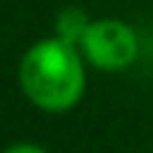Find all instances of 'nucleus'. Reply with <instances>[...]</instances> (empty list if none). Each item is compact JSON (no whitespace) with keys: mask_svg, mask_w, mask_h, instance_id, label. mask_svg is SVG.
Listing matches in <instances>:
<instances>
[{"mask_svg":"<svg viewBox=\"0 0 153 153\" xmlns=\"http://www.w3.org/2000/svg\"><path fill=\"white\" fill-rule=\"evenodd\" d=\"M19 86L30 105L67 113L86 94V59L78 46L51 35L35 40L19 62Z\"/></svg>","mask_w":153,"mask_h":153,"instance_id":"1","label":"nucleus"},{"mask_svg":"<svg viewBox=\"0 0 153 153\" xmlns=\"http://www.w3.org/2000/svg\"><path fill=\"white\" fill-rule=\"evenodd\" d=\"M3 153H48V151L40 148V145H35V143H13V145H8Z\"/></svg>","mask_w":153,"mask_h":153,"instance_id":"4","label":"nucleus"},{"mask_svg":"<svg viewBox=\"0 0 153 153\" xmlns=\"http://www.w3.org/2000/svg\"><path fill=\"white\" fill-rule=\"evenodd\" d=\"M89 24H91V19H89V13H86L83 8L67 5V8H62V11L56 13V19H54V35L81 48V40H83Z\"/></svg>","mask_w":153,"mask_h":153,"instance_id":"3","label":"nucleus"},{"mask_svg":"<svg viewBox=\"0 0 153 153\" xmlns=\"http://www.w3.org/2000/svg\"><path fill=\"white\" fill-rule=\"evenodd\" d=\"M81 54L83 59L105 73H121L134 65L140 54V38L137 30L116 16L105 19H91L83 40H81Z\"/></svg>","mask_w":153,"mask_h":153,"instance_id":"2","label":"nucleus"}]
</instances>
